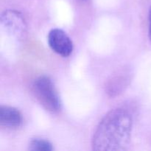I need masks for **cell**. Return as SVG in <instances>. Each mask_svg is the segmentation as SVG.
I'll list each match as a JSON object with an SVG mask.
<instances>
[{"instance_id": "cell-1", "label": "cell", "mask_w": 151, "mask_h": 151, "mask_svg": "<svg viewBox=\"0 0 151 151\" xmlns=\"http://www.w3.org/2000/svg\"><path fill=\"white\" fill-rule=\"evenodd\" d=\"M133 116L124 108L111 110L102 119L93 136L91 146L96 151H122L131 139Z\"/></svg>"}, {"instance_id": "cell-2", "label": "cell", "mask_w": 151, "mask_h": 151, "mask_svg": "<svg viewBox=\"0 0 151 151\" xmlns=\"http://www.w3.org/2000/svg\"><path fill=\"white\" fill-rule=\"evenodd\" d=\"M32 91L40 104L48 111L57 113L61 109V102L54 83L48 76L43 75L35 80Z\"/></svg>"}, {"instance_id": "cell-6", "label": "cell", "mask_w": 151, "mask_h": 151, "mask_svg": "<svg viewBox=\"0 0 151 151\" xmlns=\"http://www.w3.org/2000/svg\"><path fill=\"white\" fill-rule=\"evenodd\" d=\"M23 121L22 115L18 109L11 106H1L0 108V124L6 128H17Z\"/></svg>"}, {"instance_id": "cell-5", "label": "cell", "mask_w": 151, "mask_h": 151, "mask_svg": "<svg viewBox=\"0 0 151 151\" xmlns=\"http://www.w3.org/2000/svg\"><path fill=\"white\" fill-rule=\"evenodd\" d=\"M131 72L128 69H121L111 77L106 85V91L109 97H114L122 94L128 86L131 80Z\"/></svg>"}, {"instance_id": "cell-3", "label": "cell", "mask_w": 151, "mask_h": 151, "mask_svg": "<svg viewBox=\"0 0 151 151\" xmlns=\"http://www.w3.org/2000/svg\"><path fill=\"white\" fill-rule=\"evenodd\" d=\"M1 24L4 30L17 38H23L26 34V21L19 11L14 10L4 11L1 16Z\"/></svg>"}, {"instance_id": "cell-4", "label": "cell", "mask_w": 151, "mask_h": 151, "mask_svg": "<svg viewBox=\"0 0 151 151\" xmlns=\"http://www.w3.org/2000/svg\"><path fill=\"white\" fill-rule=\"evenodd\" d=\"M47 42L51 50L62 57H69L73 51V43L70 37L58 28H55L49 32Z\"/></svg>"}, {"instance_id": "cell-7", "label": "cell", "mask_w": 151, "mask_h": 151, "mask_svg": "<svg viewBox=\"0 0 151 151\" xmlns=\"http://www.w3.org/2000/svg\"><path fill=\"white\" fill-rule=\"evenodd\" d=\"M28 149L33 151H52L54 150V147L48 140L36 138L31 140Z\"/></svg>"}, {"instance_id": "cell-8", "label": "cell", "mask_w": 151, "mask_h": 151, "mask_svg": "<svg viewBox=\"0 0 151 151\" xmlns=\"http://www.w3.org/2000/svg\"><path fill=\"white\" fill-rule=\"evenodd\" d=\"M148 22H149V38H150V41L151 42V7L149 9V14H148Z\"/></svg>"}]
</instances>
